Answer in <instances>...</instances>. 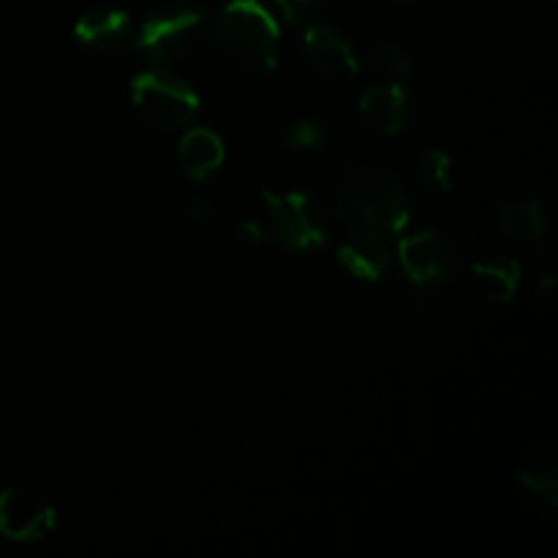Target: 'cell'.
<instances>
[{
	"instance_id": "6da1fadb",
	"label": "cell",
	"mask_w": 558,
	"mask_h": 558,
	"mask_svg": "<svg viewBox=\"0 0 558 558\" xmlns=\"http://www.w3.org/2000/svg\"><path fill=\"white\" fill-rule=\"evenodd\" d=\"M409 196L403 180L376 161L352 163L341 172L332 194V210L352 232L398 234L409 221Z\"/></svg>"
},
{
	"instance_id": "7a4b0ae2",
	"label": "cell",
	"mask_w": 558,
	"mask_h": 558,
	"mask_svg": "<svg viewBox=\"0 0 558 558\" xmlns=\"http://www.w3.org/2000/svg\"><path fill=\"white\" fill-rule=\"evenodd\" d=\"M207 38L221 69L238 80L256 82L276 69L278 25L259 0H229Z\"/></svg>"
},
{
	"instance_id": "3957f363",
	"label": "cell",
	"mask_w": 558,
	"mask_h": 558,
	"mask_svg": "<svg viewBox=\"0 0 558 558\" xmlns=\"http://www.w3.org/2000/svg\"><path fill=\"white\" fill-rule=\"evenodd\" d=\"M210 31V16L202 5L183 3H161L142 20L136 27V49L158 63H174L199 52L202 44L207 41Z\"/></svg>"
},
{
	"instance_id": "277c9868",
	"label": "cell",
	"mask_w": 558,
	"mask_h": 558,
	"mask_svg": "<svg viewBox=\"0 0 558 558\" xmlns=\"http://www.w3.org/2000/svg\"><path fill=\"white\" fill-rule=\"evenodd\" d=\"M270 210L278 243L292 254H308L322 248L336 232V210L327 199L311 191H265L262 194Z\"/></svg>"
},
{
	"instance_id": "5b68a950",
	"label": "cell",
	"mask_w": 558,
	"mask_h": 558,
	"mask_svg": "<svg viewBox=\"0 0 558 558\" xmlns=\"http://www.w3.org/2000/svg\"><path fill=\"white\" fill-rule=\"evenodd\" d=\"M131 101L140 118L156 129H180L199 112V96L172 71H142L131 82Z\"/></svg>"
},
{
	"instance_id": "8992f818",
	"label": "cell",
	"mask_w": 558,
	"mask_h": 558,
	"mask_svg": "<svg viewBox=\"0 0 558 558\" xmlns=\"http://www.w3.org/2000/svg\"><path fill=\"white\" fill-rule=\"evenodd\" d=\"M396 259L412 283L439 287L461 272L463 248L445 229H423L398 243Z\"/></svg>"
},
{
	"instance_id": "52a82bcc",
	"label": "cell",
	"mask_w": 558,
	"mask_h": 558,
	"mask_svg": "<svg viewBox=\"0 0 558 558\" xmlns=\"http://www.w3.org/2000/svg\"><path fill=\"white\" fill-rule=\"evenodd\" d=\"M76 41L90 60L118 65L136 52V25L125 11L90 9L74 27Z\"/></svg>"
},
{
	"instance_id": "ba28073f",
	"label": "cell",
	"mask_w": 558,
	"mask_h": 558,
	"mask_svg": "<svg viewBox=\"0 0 558 558\" xmlns=\"http://www.w3.org/2000/svg\"><path fill=\"white\" fill-rule=\"evenodd\" d=\"M303 54L311 69L330 82H349L360 71L352 44L332 22H314L303 27Z\"/></svg>"
},
{
	"instance_id": "9c48e42d",
	"label": "cell",
	"mask_w": 558,
	"mask_h": 558,
	"mask_svg": "<svg viewBox=\"0 0 558 558\" xmlns=\"http://www.w3.org/2000/svg\"><path fill=\"white\" fill-rule=\"evenodd\" d=\"M54 526V510L36 490H0V534L14 543H36Z\"/></svg>"
},
{
	"instance_id": "30bf717a",
	"label": "cell",
	"mask_w": 558,
	"mask_h": 558,
	"mask_svg": "<svg viewBox=\"0 0 558 558\" xmlns=\"http://www.w3.org/2000/svg\"><path fill=\"white\" fill-rule=\"evenodd\" d=\"M354 118L371 136H392L412 120V101L401 82H374L360 96Z\"/></svg>"
},
{
	"instance_id": "8fae6325",
	"label": "cell",
	"mask_w": 558,
	"mask_h": 558,
	"mask_svg": "<svg viewBox=\"0 0 558 558\" xmlns=\"http://www.w3.org/2000/svg\"><path fill=\"white\" fill-rule=\"evenodd\" d=\"M396 248L390 234L381 232H352L338 245V265L360 281H381L392 270Z\"/></svg>"
},
{
	"instance_id": "7c38bea8",
	"label": "cell",
	"mask_w": 558,
	"mask_h": 558,
	"mask_svg": "<svg viewBox=\"0 0 558 558\" xmlns=\"http://www.w3.org/2000/svg\"><path fill=\"white\" fill-rule=\"evenodd\" d=\"M521 265L505 251H490L469 267V289L480 303L505 305L515 298Z\"/></svg>"
},
{
	"instance_id": "4fadbf2b",
	"label": "cell",
	"mask_w": 558,
	"mask_h": 558,
	"mask_svg": "<svg viewBox=\"0 0 558 558\" xmlns=\"http://www.w3.org/2000/svg\"><path fill=\"white\" fill-rule=\"evenodd\" d=\"M341 33L349 38V44H352L357 63H365V69H368L379 82H403L409 76V71H412L407 54H403L396 44L376 36V33L365 31V27L354 25V22Z\"/></svg>"
},
{
	"instance_id": "5bb4252c",
	"label": "cell",
	"mask_w": 558,
	"mask_h": 558,
	"mask_svg": "<svg viewBox=\"0 0 558 558\" xmlns=\"http://www.w3.org/2000/svg\"><path fill=\"white\" fill-rule=\"evenodd\" d=\"M494 218L496 227L518 243L539 245L548 232V213H545L543 199L534 194L507 196L496 205Z\"/></svg>"
},
{
	"instance_id": "9a60e30c",
	"label": "cell",
	"mask_w": 558,
	"mask_h": 558,
	"mask_svg": "<svg viewBox=\"0 0 558 558\" xmlns=\"http://www.w3.org/2000/svg\"><path fill=\"white\" fill-rule=\"evenodd\" d=\"M316 156L336 167H352V163L368 161L371 134L360 125L357 118L322 120V140Z\"/></svg>"
},
{
	"instance_id": "2e32d148",
	"label": "cell",
	"mask_w": 558,
	"mask_h": 558,
	"mask_svg": "<svg viewBox=\"0 0 558 558\" xmlns=\"http://www.w3.org/2000/svg\"><path fill=\"white\" fill-rule=\"evenodd\" d=\"M223 142L221 136L213 134L207 129H191L189 134L180 140L178 147V161L183 169L185 178H191L194 183H205L213 174L218 172V167L223 163Z\"/></svg>"
},
{
	"instance_id": "e0dca14e",
	"label": "cell",
	"mask_w": 558,
	"mask_h": 558,
	"mask_svg": "<svg viewBox=\"0 0 558 558\" xmlns=\"http://www.w3.org/2000/svg\"><path fill=\"white\" fill-rule=\"evenodd\" d=\"M518 480H521L523 488L532 496H537L539 501H545L548 507H554L558 501V469L556 458L550 452H539L532 456L521 469H518Z\"/></svg>"
},
{
	"instance_id": "ac0fdd59",
	"label": "cell",
	"mask_w": 558,
	"mask_h": 558,
	"mask_svg": "<svg viewBox=\"0 0 558 558\" xmlns=\"http://www.w3.org/2000/svg\"><path fill=\"white\" fill-rule=\"evenodd\" d=\"M281 16L292 25H314V22H332L338 25L343 11L338 9L336 0H270Z\"/></svg>"
},
{
	"instance_id": "d6986e66",
	"label": "cell",
	"mask_w": 558,
	"mask_h": 558,
	"mask_svg": "<svg viewBox=\"0 0 558 558\" xmlns=\"http://www.w3.org/2000/svg\"><path fill=\"white\" fill-rule=\"evenodd\" d=\"M414 183L428 194L452 191V158L445 150H428L414 163Z\"/></svg>"
},
{
	"instance_id": "ffe728a7",
	"label": "cell",
	"mask_w": 558,
	"mask_h": 558,
	"mask_svg": "<svg viewBox=\"0 0 558 558\" xmlns=\"http://www.w3.org/2000/svg\"><path fill=\"white\" fill-rule=\"evenodd\" d=\"M322 140V120L319 118H305L294 120L287 129V147L294 153H314L319 150Z\"/></svg>"
},
{
	"instance_id": "44dd1931",
	"label": "cell",
	"mask_w": 558,
	"mask_h": 558,
	"mask_svg": "<svg viewBox=\"0 0 558 558\" xmlns=\"http://www.w3.org/2000/svg\"><path fill=\"white\" fill-rule=\"evenodd\" d=\"M234 240H238L240 248L259 251L262 245H265V232H262L259 223L251 221V218H245V221H240L238 229H234Z\"/></svg>"
},
{
	"instance_id": "7402d4cb",
	"label": "cell",
	"mask_w": 558,
	"mask_h": 558,
	"mask_svg": "<svg viewBox=\"0 0 558 558\" xmlns=\"http://www.w3.org/2000/svg\"><path fill=\"white\" fill-rule=\"evenodd\" d=\"M189 218L196 227H210V223L218 221L216 202L207 199V196H196V199L189 202Z\"/></svg>"
},
{
	"instance_id": "603a6c76",
	"label": "cell",
	"mask_w": 558,
	"mask_h": 558,
	"mask_svg": "<svg viewBox=\"0 0 558 558\" xmlns=\"http://www.w3.org/2000/svg\"><path fill=\"white\" fill-rule=\"evenodd\" d=\"M387 3L403 5V9H412V5H423V3H428V0H387Z\"/></svg>"
}]
</instances>
